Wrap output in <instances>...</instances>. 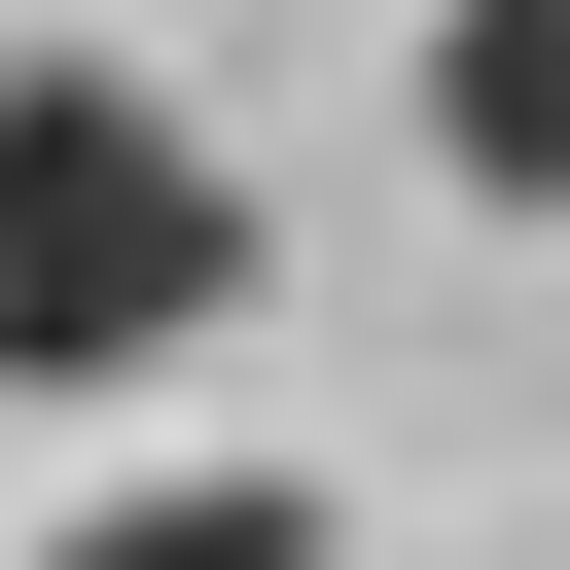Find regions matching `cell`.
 <instances>
[{
	"instance_id": "6da1fadb",
	"label": "cell",
	"mask_w": 570,
	"mask_h": 570,
	"mask_svg": "<svg viewBox=\"0 0 570 570\" xmlns=\"http://www.w3.org/2000/svg\"><path fill=\"white\" fill-rule=\"evenodd\" d=\"M285 249H249V178L142 107V71H0V356L36 392H107V356H178V321H249Z\"/></svg>"
},
{
	"instance_id": "7a4b0ae2",
	"label": "cell",
	"mask_w": 570,
	"mask_h": 570,
	"mask_svg": "<svg viewBox=\"0 0 570 570\" xmlns=\"http://www.w3.org/2000/svg\"><path fill=\"white\" fill-rule=\"evenodd\" d=\"M428 178L463 214H570V0H428Z\"/></svg>"
},
{
	"instance_id": "3957f363",
	"label": "cell",
	"mask_w": 570,
	"mask_h": 570,
	"mask_svg": "<svg viewBox=\"0 0 570 570\" xmlns=\"http://www.w3.org/2000/svg\"><path fill=\"white\" fill-rule=\"evenodd\" d=\"M36 570H356V534H321V463H142V499H71Z\"/></svg>"
}]
</instances>
